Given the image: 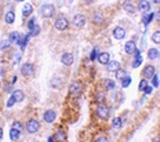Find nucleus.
Segmentation results:
<instances>
[{"instance_id":"f257e3e1","label":"nucleus","mask_w":160,"mask_h":142,"mask_svg":"<svg viewBox=\"0 0 160 142\" xmlns=\"http://www.w3.org/2000/svg\"><path fill=\"white\" fill-rule=\"evenodd\" d=\"M39 130H40V123H39L37 120L30 119V120L26 123V131H28V133L35 134V133H37Z\"/></svg>"},{"instance_id":"f03ea898","label":"nucleus","mask_w":160,"mask_h":142,"mask_svg":"<svg viewBox=\"0 0 160 142\" xmlns=\"http://www.w3.org/2000/svg\"><path fill=\"white\" fill-rule=\"evenodd\" d=\"M54 12H55V10H54V7L51 6V4H44V6H42V9H40V14L44 18H51L54 15Z\"/></svg>"},{"instance_id":"7ed1b4c3","label":"nucleus","mask_w":160,"mask_h":142,"mask_svg":"<svg viewBox=\"0 0 160 142\" xmlns=\"http://www.w3.org/2000/svg\"><path fill=\"white\" fill-rule=\"evenodd\" d=\"M73 25L75 28H83L84 25H86V17H84L83 14H77L73 17Z\"/></svg>"},{"instance_id":"20e7f679","label":"nucleus","mask_w":160,"mask_h":142,"mask_svg":"<svg viewBox=\"0 0 160 142\" xmlns=\"http://www.w3.org/2000/svg\"><path fill=\"white\" fill-rule=\"evenodd\" d=\"M97 116L99 119H108V116H109V108L101 104L97 108Z\"/></svg>"},{"instance_id":"39448f33","label":"nucleus","mask_w":160,"mask_h":142,"mask_svg":"<svg viewBox=\"0 0 160 142\" xmlns=\"http://www.w3.org/2000/svg\"><path fill=\"white\" fill-rule=\"evenodd\" d=\"M54 26H55L57 30H65L66 28H68V19L64 18V17L58 18V19L55 21V24H54Z\"/></svg>"},{"instance_id":"423d86ee","label":"nucleus","mask_w":160,"mask_h":142,"mask_svg":"<svg viewBox=\"0 0 160 142\" xmlns=\"http://www.w3.org/2000/svg\"><path fill=\"white\" fill-rule=\"evenodd\" d=\"M33 72H35V66L32 65V64H24L21 68V73L22 76H32Z\"/></svg>"},{"instance_id":"0eeeda50","label":"nucleus","mask_w":160,"mask_h":142,"mask_svg":"<svg viewBox=\"0 0 160 142\" xmlns=\"http://www.w3.org/2000/svg\"><path fill=\"white\" fill-rule=\"evenodd\" d=\"M80 91H82V83H79V81H73V83L69 86V92H71L73 97L79 95Z\"/></svg>"},{"instance_id":"6e6552de","label":"nucleus","mask_w":160,"mask_h":142,"mask_svg":"<svg viewBox=\"0 0 160 142\" xmlns=\"http://www.w3.org/2000/svg\"><path fill=\"white\" fill-rule=\"evenodd\" d=\"M73 54L72 53H64V55L61 57V61H62V64L64 65H66V66H69V65H72L73 64Z\"/></svg>"},{"instance_id":"1a4fd4ad","label":"nucleus","mask_w":160,"mask_h":142,"mask_svg":"<svg viewBox=\"0 0 160 142\" xmlns=\"http://www.w3.org/2000/svg\"><path fill=\"white\" fill-rule=\"evenodd\" d=\"M142 74H144V77H145L146 80L151 79V77H153V76H155V66H153V65L145 66V69H144Z\"/></svg>"},{"instance_id":"9d476101","label":"nucleus","mask_w":160,"mask_h":142,"mask_svg":"<svg viewBox=\"0 0 160 142\" xmlns=\"http://www.w3.org/2000/svg\"><path fill=\"white\" fill-rule=\"evenodd\" d=\"M97 59H98V62L102 64V65H108L110 61V55L108 53H101V54H98Z\"/></svg>"},{"instance_id":"9b49d317","label":"nucleus","mask_w":160,"mask_h":142,"mask_svg":"<svg viewBox=\"0 0 160 142\" xmlns=\"http://www.w3.org/2000/svg\"><path fill=\"white\" fill-rule=\"evenodd\" d=\"M113 36H115V39H117V40H122V39H124L126 36V30L123 29V28L117 26L113 29Z\"/></svg>"},{"instance_id":"f8f14e48","label":"nucleus","mask_w":160,"mask_h":142,"mask_svg":"<svg viewBox=\"0 0 160 142\" xmlns=\"http://www.w3.org/2000/svg\"><path fill=\"white\" fill-rule=\"evenodd\" d=\"M124 50H126V53H127V54H134V53H135V50H137L135 42H133V40L127 42V43H126V46H124Z\"/></svg>"},{"instance_id":"ddd939ff","label":"nucleus","mask_w":160,"mask_h":142,"mask_svg":"<svg viewBox=\"0 0 160 142\" xmlns=\"http://www.w3.org/2000/svg\"><path fill=\"white\" fill-rule=\"evenodd\" d=\"M43 119H44L46 123H53L55 120V112L54 110H47L44 113V116H43Z\"/></svg>"},{"instance_id":"4468645a","label":"nucleus","mask_w":160,"mask_h":142,"mask_svg":"<svg viewBox=\"0 0 160 142\" xmlns=\"http://www.w3.org/2000/svg\"><path fill=\"white\" fill-rule=\"evenodd\" d=\"M123 9H124V11H127V12H130V14H133V12H135L137 7L134 6V3L131 2V0H127V2L124 3V6H123Z\"/></svg>"},{"instance_id":"2eb2a0df","label":"nucleus","mask_w":160,"mask_h":142,"mask_svg":"<svg viewBox=\"0 0 160 142\" xmlns=\"http://www.w3.org/2000/svg\"><path fill=\"white\" fill-rule=\"evenodd\" d=\"M138 9L141 10V11H144V12H148L149 10H151V3H149L148 0H141V2H139Z\"/></svg>"},{"instance_id":"dca6fc26","label":"nucleus","mask_w":160,"mask_h":142,"mask_svg":"<svg viewBox=\"0 0 160 142\" xmlns=\"http://www.w3.org/2000/svg\"><path fill=\"white\" fill-rule=\"evenodd\" d=\"M108 71L109 72H116L117 69H120V64L117 62V61H109V64L106 65Z\"/></svg>"},{"instance_id":"f3484780","label":"nucleus","mask_w":160,"mask_h":142,"mask_svg":"<svg viewBox=\"0 0 160 142\" xmlns=\"http://www.w3.org/2000/svg\"><path fill=\"white\" fill-rule=\"evenodd\" d=\"M54 138H55L58 142H66V134L64 133L62 130H58L55 133V135H54Z\"/></svg>"},{"instance_id":"a211bd4d","label":"nucleus","mask_w":160,"mask_h":142,"mask_svg":"<svg viewBox=\"0 0 160 142\" xmlns=\"http://www.w3.org/2000/svg\"><path fill=\"white\" fill-rule=\"evenodd\" d=\"M12 97H14L15 102H22V101H24V92H22L21 90H15V91L12 92Z\"/></svg>"},{"instance_id":"6ab92c4d","label":"nucleus","mask_w":160,"mask_h":142,"mask_svg":"<svg viewBox=\"0 0 160 142\" xmlns=\"http://www.w3.org/2000/svg\"><path fill=\"white\" fill-rule=\"evenodd\" d=\"M92 22L97 25H101L102 22H104V15H102L101 12H95L94 17H92Z\"/></svg>"},{"instance_id":"aec40b11","label":"nucleus","mask_w":160,"mask_h":142,"mask_svg":"<svg viewBox=\"0 0 160 142\" xmlns=\"http://www.w3.org/2000/svg\"><path fill=\"white\" fill-rule=\"evenodd\" d=\"M32 11H33L32 4H30V3H26V4L24 6V9H22V15H24V17H28V15L32 14Z\"/></svg>"},{"instance_id":"412c9836","label":"nucleus","mask_w":160,"mask_h":142,"mask_svg":"<svg viewBox=\"0 0 160 142\" xmlns=\"http://www.w3.org/2000/svg\"><path fill=\"white\" fill-rule=\"evenodd\" d=\"M4 19H6L7 24H12V22L15 21V14H14V11H9V12H7L6 17H4Z\"/></svg>"},{"instance_id":"4be33fe9","label":"nucleus","mask_w":160,"mask_h":142,"mask_svg":"<svg viewBox=\"0 0 160 142\" xmlns=\"http://www.w3.org/2000/svg\"><path fill=\"white\" fill-rule=\"evenodd\" d=\"M148 57H149V59L159 58V50H156V48H151V50H149V53H148Z\"/></svg>"},{"instance_id":"5701e85b","label":"nucleus","mask_w":160,"mask_h":142,"mask_svg":"<svg viewBox=\"0 0 160 142\" xmlns=\"http://www.w3.org/2000/svg\"><path fill=\"white\" fill-rule=\"evenodd\" d=\"M10 138H11L12 141H17V139L19 138V130L11 128V131H10Z\"/></svg>"},{"instance_id":"b1692460","label":"nucleus","mask_w":160,"mask_h":142,"mask_svg":"<svg viewBox=\"0 0 160 142\" xmlns=\"http://www.w3.org/2000/svg\"><path fill=\"white\" fill-rule=\"evenodd\" d=\"M122 117H115L113 119V121H112V127H115V128H120L122 127Z\"/></svg>"},{"instance_id":"393cba45","label":"nucleus","mask_w":160,"mask_h":142,"mask_svg":"<svg viewBox=\"0 0 160 142\" xmlns=\"http://www.w3.org/2000/svg\"><path fill=\"white\" fill-rule=\"evenodd\" d=\"M115 86H116L115 80H112V79L105 80V87H106L108 90H113V88H115Z\"/></svg>"},{"instance_id":"a878e982","label":"nucleus","mask_w":160,"mask_h":142,"mask_svg":"<svg viewBox=\"0 0 160 142\" xmlns=\"http://www.w3.org/2000/svg\"><path fill=\"white\" fill-rule=\"evenodd\" d=\"M153 17H155V14H145V15L142 17V24H144V25H148Z\"/></svg>"},{"instance_id":"bb28decb","label":"nucleus","mask_w":160,"mask_h":142,"mask_svg":"<svg viewBox=\"0 0 160 142\" xmlns=\"http://www.w3.org/2000/svg\"><path fill=\"white\" fill-rule=\"evenodd\" d=\"M141 62H142V58H141L139 53H137V58L134 59V62H133V68H138V66L141 65Z\"/></svg>"},{"instance_id":"cd10ccee","label":"nucleus","mask_w":160,"mask_h":142,"mask_svg":"<svg viewBox=\"0 0 160 142\" xmlns=\"http://www.w3.org/2000/svg\"><path fill=\"white\" fill-rule=\"evenodd\" d=\"M126 76H127V73H126V71H123V69H117V71H116V77H117V79L123 80Z\"/></svg>"},{"instance_id":"c85d7f7f","label":"nucleus","mask_w":160,"mask_h":142,"mask_svg":"<svg viewBox=\"0 0 160 142\" xmlns=\"http://www.w3.org/2000/svg\"><path fill=\"white\" fill-rule=\"evenodd\" d=\"M152 40H153V43L160 44V30H156V32L152 35Z\"/></svg>"},{"instance_id":"c756f323","label":"nucleus","mask_w":160,"mask_h":142,"mask_svg":"<svg viewBox=\"0 0 160 142\" xmlns=\"http://www.w3.org/2000/svg\"><path fill=\"white\" fill-rule=\"evenodd\" d=\"M19 40V33L18 32H12L11 35H10V42H18Z\"/></svg>"},{"instance_id":"7c9ffc66","label":"nucleus","mask_w":160,"mask_h":142,"mask_svg":"<svg viewBox=\"0 0 160 142\" xmlns=\"http://www.w3.org/2000/svg\"><path fill=\"white\" fill-rule=\"evenodd\" d=\"M130 83H131V79L128 76H126L124 79L122 80V86L123 87H128V86H130Z\"/></svg>"},{"instance_id":"2f4dec72","label":"nucleus","mask_w":160,"mask_h":142,"mask_svg":"<svg viewBox=\"0 0 160 142\" xmlns=\"http://www.w3.org/2000/svg\"><path fill=\"white\" fill-rule=\"evenodd\" d=\"M51 86L53 87H61L62 84H61V80L59 79H53L51 80Z\"/></svg>"},{"instance_id":"473e14b6","label":"nucleus","mask_w":160,"mask_h":142,"mask_svg":"<svg viewBox=\"0 0 160 142\" xmlns=\"http://www.w3.org/2000/svg\"><path fill=\"white\" fill-rule=\"evenodd\" d=\"M30 30H32V32H30V35H32V36H36V35H39V32H40V28H39L37 25H35V26H33Z\"/></svg>"},{"instance_id":"72a5a7b5","label":"nucleus","mask_w":160,"mask_h":142,"mask_svg":"<svg viewBox=\"0 0 160 142\" xmlns=\"http://www.w3.org/2000/svg\"><path fill=\"white\" fill-rule=\"evenodd\" d=\"M95 98H97V101L99 102V104H102V101L105 99V94H104V92H98Z\"/></svg>"},{"instance_id":"f704fd0d","label":"nucleus","mask_w":160,"mask_h":142,"mask_svg":"<svg viewBox=\"0 0 160 142\" xmlns=\"http://www.w3.org/2000/svg\"><path fill=\"white\" fill-rule=\"evenodd\" d=\"M10 46H11V42H3L0 44V48H2V50H7Z\"/></svg>"},{"instance_id":"c9c22d12","label":"nucleus","mask_w":160,"mask_h":142,"mask_svg":"<svg viewBox=\"0 0 160 142\" xmlns=\"http://www.w3.org/2000/svg\"><path fill=\"white\" fill-rule=\"evenodd\" d=\"M12 128H15V130H19V131H21L22 123H19V121H14V124H12Z\"/></svg>"},{"instance_id":"e433bc0d","label":"nucleus","mask_w":160,"mask_h":142,"mask_svg":"<svg viewBox=\"0 0 160 142\" xmlns=\"http://www.w3.org/2000/svg\"><path fill=\"white\" fill-rule=\"evenodd\" d=\"M146 86H148V81H146L145 79L141 80V83H139V90H145Z\"/></svg>"},{"instance_id":"4c0bfd02","label":"nucleus","mask_w":160,"mask_h":142,"mask_svg":"<svg viewBox=\"0 0 160 142\" xmlns=\"http://www.w3.org/2000/svg\"><path fill=\"white\" fill-rule=\"evenodd\" d=\"M14 104H15V99H14V97L11 95V97H10V99H9V102H7V106H9V108H11Z\"/></svg>"},{"instance_id":"58836bf2","label":"nucleus","mask_w":160,"mask_h":142,"mask_svg":"<svg viewBox=\"0 0 160 142\" xmlns=\"http://www.w3.org/2000/svg\"><path fill=\"white\" fill-rule=\"evenodd\" d=\"M152 79H153V83H152V84H153V87H157V86H159V79H157L156 74H155V76L152 77Z\"/></svg>"},{"instance_id":"ea45409f","label":"nucleus","mask_w":160,"mask_h":142,"mask_svg":"<svg viewBox=\"0 0 160 142\" xmlns=\"http://www.w3.org/2000/svg\"><path fill=\"white\" fill-rule=\"evenodd\" d=\"M144 91H145V94H151V92H152V87L151 86H146Z\"/></svg>"},{"instance_id":"a19ab883","label":"nucleus","mask_w":160,"mask_h":142,"mask_svg":"<svg viewBox=\"0 0 160 142\" xmlns=\"http://www.w3.org/2000/svg\"><path fill=\"white\" fill-rule=\"evenodd\" d=\"M97 142H108V139L105 138V137H101V138H98Z\"/></svg>"},{"instance_id":"79ce46f5","label":"nucleus","mask_w":160,"mask_h":142,"mask_svg":"<svg viewBox=\"0 0 160 142\" xmlns=\"http://www.w3.org/2000/svg\"><path fill=\"white\" fill-rule=\"evenodd\" d=\"M95 55H97V50H92V53H91V55H90V58L94 59V58H95Z\"/></svg>"},{"instance_id":"37998d69","label":"nucleus","mask_w":160,"mask_h":142,"mask_svg":"<svg viewBox=\"0 0 160 142\" xmlns=\"http://www.w3.org/2000/svg\"><path fill=\"white\" fill-rule=\"evenodd\" d=\"M155 17L157 18V21H160V10H159V11L156 12V14H155Z\"/></svg>"},{"instance_id":"c03bdc74","label":"nucleus","mask_w":160,"mask_h":142,"mask_svg":"<svg viewBox=\"0 0 160 142\" xmlns=\"http://www.w3.org/2000/svg\"><path fill=\"white\" fill-rule=\"evenodd\" d=\"M2 138H3V128L0 127V139H2Z\"/></svg>"},{"instance_id":"a18cd8bd","label":"nucleus","mask_w":160,"mask_h":142,"mask_svg":"<svg viewBox=\"0 0 160 142\" xmlns=\"http://www.w3.org/2000/svg\"><path fill=\"white\" fill-rule=\"evenodd\" d=\"M94 0H84V3H87V4H90V3H92Z\"/></svg>"},{"instance_id":"49530a36","label":"nucleus","mask_w":160,"mask_h":142,"mask_svg":"<svg viewBox=\"0 0 160 142\" xmlns=\"http://www.w3.org/2000/svg\"><path fill=\"white\" fill-rule=\"evenodd\" d=\"M152 2H153V3H156V4L160 3V0H152Z\"/></svg>"},{"instance_id":"de8ad7c7","label":"nucleus","mask_w":160,"mask_h":142,"mask_svg":"<svg viewBox=\"0 0 160 142\" xmlns=\"http://www.w3.org/2000/svg\"><path fill=\"white\" fill-rule=\"evenodd\" d=\"M48 142H54V139H53V138H50V139H48Z\"/></svg>"},{"instance_id":"09e8293b","label":"nucleus","mask_w":160,"mask_h":142,"mask_svg":"<svg viewBox=\"0 0 160 142\" xmlns=\"http://www.w3.org/2000/svg\"><path fill=\"white\" fill-rule=\"evenodd\" d=\"M17 2H25V0H17Z\"/></svg>"}]
</instances>
